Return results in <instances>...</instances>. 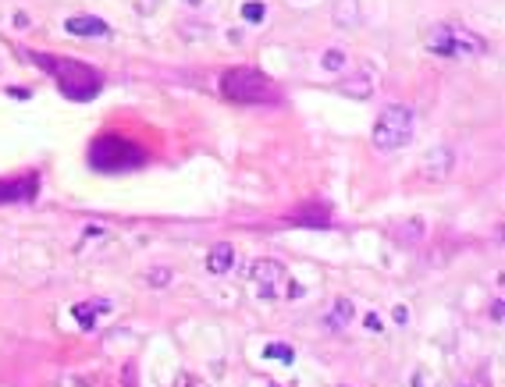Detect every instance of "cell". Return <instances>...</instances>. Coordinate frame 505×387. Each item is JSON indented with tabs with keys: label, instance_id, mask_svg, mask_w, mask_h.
I'll return each mask as SVG.
<instances>
[{
	"label": "cell",
	"instance_id": "obj_6",
	"mask_svg": "<svg viewBox=\"0 0 505 387\" xmlns=\"http://www.w3.org/2000/svg\"><path fill=\"white\" fill-rule=\"evenodd\" d=\"M249 281L257 284L267 298H274L282 291V281H289V274H285V267L278 259H257L252 270H249Z\"/></svg>",
	"mask_w": 505,
	"mask_h": 387
},
{
	"label": "cell",
	"instance_id": "obj_8",
	"mask_svg": "<svg viewBox=\"0 0 505 387\" xmlns=\"http://www.w3.org/2000/svg\"><path fill=\"white\" fill-rule=\"evenodd\" d=\"M40 192V178L36 174H22L15 181H0V206L4 203H26Z\"/></svg>",
	"mask_w": 505,
	"mask_h": 387
},
{
	"label": "cell",
	"instance_id": "obj_12",
	"mask_svg": "<svg viewBox=\"0 0 505 387\" xmlns=\"http://www.w3.org/2000/svg\"><path fill=\"white\" fill-rule=\"evenodd\" d=\"M353 316H356V305H353L349 298H338V302H335V309L328 313V320H324V323H328L331 330H345V327L353 323Z\"/></svg>",
	"mask_w": 505,
	"mask_h": 387
},
{
	"label": "cell",
	"instance_id": "obj_22",
	"mask_svg": "<svg viewBox=\"0 0 505 387\" xmlns=\"http://www.w3.org/2000/svg\"><path fill=\"white\" fill-rule=\"evenodd\" d=\"M491 320H494V323H501V298L491 305Z\"/></svg>",
	"mask_w": 505,
	"mask_h": 387
},
{
	"label": "cell",
	"instance_id": "obj_23",
	"mask_svg": "<svg viewBox=\"0 0 505 387\" xmlns=\"http://www.w3.org/2000/svg\"><path fill=\"white\" fill-rule=\"evenodd\" d=\"M174 387H196V383H192V380H189V376H185V373H182V376H178V383H174Z\"/></svg>",
	"mask_w": 505,
	"mask_h": 387
},
{
	"label": "cell",
	"instance_id": "obj_11",
	"mask_svg": "<svg viewBox=\"0 0 505 387\" xmlns=\"http://www.w3.org/2000/svg\"><path fill=\"white\" fill-rule=\"evenodd\" d=\"M331 18H335V26H338V29H353V26H360V0H335Z\"/></svg>",
	"mask_w": 505,
	"mask_h": 387
},
{
	"label": "cell",
	"instance_id": "obj_3",
	"mask_svg": "<svg viewBox=\"0 0 505 387\" xmlns=\"http://www.w3.org/2000/svg\"><path fill=\"white\" fill-rule=\"evenodd\" d=\"M89 164H93V171L114 174V171H132V167L146 164V153L125 135H100L89 146Z\"/></svg>",
	"mask_w": 505,
	"mask_h": 387
},
{
	"label": "cell",
	"instance_id": "obj_17",
	"mask_svg": "<svg viewBox=\"0 0 505 387\" xmlns=\"http://www.w3.org/2000/svg\"><path fill=\"white\" fill-rule=\"evenodd\" d=\"M264 359H282V362H292V359H296V352H292L289 344H278V341H274V344H267V348H264Z\"/></svg>",
	"mask_w": 505,
	"mask_h": 387
},
{
	"label": "cell",
	"instance_id": "obj_4",
	"mask_svg": "<svg viewBox=\"0 0 505 387\" xmlns=\"http://www.w3.org/2000/svg\"><path fill=\"white\" fill-rule=\"evenodd\" d=\"M221 93L235 103H274L278 100V89L274 82L257 72V68H231L221 75Z\"/></svg>",
	"mask_w": 505,
	"mask_h": 387
},
{
	"label": "cell",
	"instance_id": "obj_7",
	"mask_svg": "<svg viewBox=\"0 0 505 387\" xmlns=\"http://www.w3.org/2000/svg\"><path fill=\"white\" fill-rule=\"evenodd\" d=\"M452 167H455V157H452L448 146H434V150H427L420 157V174L427 181H445L452 174Z\"/></svg>",
	"mask_w": 505,
	"mask_h": 387
},
{
	"label": "cell",
	"instance_id": "obj_10",
	"mask_svg": "<svg viewBox=\"0 0 505 387\" xmlns=\"http://www.w3.org/2000/svg\"><path fill=\"white\" fill-rule=\"evenodd\" d=\"M235 267V249L228 245V242H221V245H213L210 252H206V270L210 274H228Z\"/></svg>",
	"mask_w": 505,
	"mask_h": 387
},
{
	"label": "cell",
	"instance_id": "obj_14",
	"mask_svg": "<svg viewBox=\"0 0 505 387\" xmlns=\"http://www.w3.org/2000/svg\"><path fill=\"white\" fill-rule=\"evenodd\" d=\"M338 93L363 100V96H370V93H374V82H370V75H356V79H349V82H338Z\"/></svg>",
	"mask_w": 505,
	"mask_h": 387
},
{
	"label": "cell",
	"instance_id": "obj_21",
	"mask_svg": "<svg viewBox=\"0 0 505 387\" xmlns=\"http://www.w3.org/2000/svg\"><path fill=\"white\" fill-rule=\"evenodd\" d=\"M395 320L406 323V320H409V309H406V305H395Z\"/></svg>",
	"mask_w": 505,
	"mask_h": 387
},
{
	"label": "cell",
	"instance_id": "obj_2",
	"mask_svg": "<svg viewBox=\"0 0 505 387\" xmlns=\"http://www.w3.org/2000/svg\"><path fill=\"white\" fill-rule=\"evenodd\" d=\"M423 47L434 54V57H484L491 54L487 40L477 36L473 29L466 26H455V22H438L423 33Z\"/></svg>",
	"mask_w": 505,
	"mask_h": 387
},
{
	"label": "cell",
	"instance_id": "obj_19",
	"mask_svg": "<svg viewBox=\"0 0 505 387\" xmlns=\"http://www.w3.org/2000/svg\"><path fill=\"white\" fill-rule=\"evenodd\" d=\"M423 235V220H409V228H402V238H409V242H416Z\"/></svg>",
	"mask_w": 505,
	"mask_h": 387
},
{
	"label": "cell",
	"instance_id": "obj_24",
	"mask_svg": "<svg viewBox=\"0 0 505 387\" xmlns=\"http://www.w3.org/2000/svg\"><path fill=\"white\" fill-rule=\"evenodd\" d=\"M189 4H203V0H189Z\"/></svg>",
	"mask_w": 505,
	"mask_h": 387
},
{
	"label": "cell",
	"instance_id": "obj_13",
	"mask_svg": "<svg viewBox=\"0 0 505 387\" xmlns=\"http://www.w3.org/2000/svg\"><path fill=\"white\" fill-rule=\"evenodd\" d=\"M72 313H75V320L89 330V327L96 323V313H111V305H107V302H79Z\"/></svg>",
	"mask_w": 505,
	"mask_h": 387
},
{
	"label": "cell",
	"instance_id": "obj_20",
	"mask_svg": "<svg viewBox=\"0 0 505 387\" xmlns=\"http://www.w3.org/2000/svg\"><path fill=\"white\" fill-rule=\"evenodd\" d=\"M363 323H367V330H377V334H381V327H384V323H381V316H377V313H370V316H367V320H363Z\"/></svg>",
	"mask_w": 505,
	"mask_h": 387
},
{
	"label": "cell",
	"instance_id": "obj_9",
	"mask_svg": "<svg viewBox=\"0 0 505 387\" xmlns=\"http://www.w3.org/2000/svg\"><path fill=\"white\" fill-rule=\"evenodd\" d=\"M65 33L68 36H111V26L104 22V18H96V15H75V18H68L65 22Z\"/></svg>",
	"mask_w": 505,
	"mask_h": 387
},
{
	"label": "cell",
	"instance_id": "obj_18",
	"mask_svg": "<svg viewBox=\"0 0 505 387\" xmlns=\"http://www.w3.org/2000/svg\"><path fill=\"white\" fill-rule=\"evenodd\" d=\"M264 15H267V8L257 4V0H249V4L242 8V18H245V22H264Z\"/></svg>",
	"mask_w": 505,
	"mask_h": 387
},
{
	"label": "cell",
	"instance_id": "obj_16",
	"mask_svg": "<svg viewBox=\"0 0 505 387\" xmlns=\"http://www.w3.org/2000/svg\"><path fill=\"white\" fill-rule=\"evenodd\" d=\"M146 284H150V288H167V284H171V270H167V267L146 270Z\"/></svg>",
	"mask_w": 505,
	"mask_h": 387
},
{
	"label": "cell",
	"instance_id": "obj_5",
	"mask_svg": "<svg viewBox=\"0 0 505 387\" xmlns=\"http://www.w3.org/2000/svg\"><path fill=\"white\" fill-rule=\"evenodd\" d=\"M409 135H413V111H409V107H402V103L384 107V111H381V118L374 121V146H377V150H384V153H392V150L406 146V142H409Z\"/></svg>",
	"mask_w": 505,
	"mask_h": 387
},
{
	"label": "cell",
	"instance_id": "obj_1",
	"mask_svg": "<svg viewBox=\"0 0 505 387\" xmlns=\"http://www.w3.org/2000/svg\"><path fill=\"white\" fill-rule=\"evenodd\" d=\"M29 61L36 68H43L47 75H54L57 89L68 96V100H93L100 89H104V75L75 57H57V54H43V50H33Z\"/></svg>",
	"mask_w": 505,
	"mask_h": 387
},
{
	"label": "cell",
	"instance_id": "obj_15",
	"mask_svg": "<svg viewBox=\"0 0 505 387\" xmlns=\"http://www.w3.org/2000/svg\"><path fill=\"white\" fill-rule=\"evenodd\" d=\"M345 64H349V54L338 50V47H331V50L321 57V68H324V72H342Z\"/></svg>",
	"mask_w": 505,
	"mask_h": 387
}]
</instances>
